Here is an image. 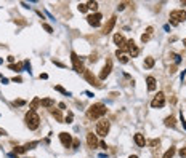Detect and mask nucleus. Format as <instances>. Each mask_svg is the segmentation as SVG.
Masks as SVG:
<instances>
[{"instance_id":"nucleus-1","label":"nucleus","mask_w":186,"mask_h":158,"mask_svg":"<svg viewBox=\"0 0 186 158\" xmlns=\"http://www.w3.org/2000/svg\"><path fill=\"white\" fill-rule=\"evenodd\" d=\"M106 105L104 104H93L91 107L87 110V117L90 120H96V118H101L104 113H106Z\"/></svg>"},{"instance_id":"nucleus-2","label":"nucleus","mask_w":186,"mask_h":158,"mask_svg":"<svg viewBox=\"0 0 186 158\" xmlns=\"http://www.w3.org/2000/svg\"><path fill=\"white\" fill-rule=\"evenodd\" d=\"M26 125H28L29 129H37L39 125H40V117L37 115L35 110H29L26 113Z\"/></svg>"},{"instance_id":"nucleus-3","label":"nucleus","mask_w":186,"mask_h":158,"mask_svg":"<svg viewBox=\"0 0 186 158\" xmlns=\"http://www.w3.org/2000/svg\"><path fill=\"white\" fill-rule=\"evenodd\" d=\"M109 129H111V123L108 120H104V118H101V120L96 123V134L104 137L106 134L109 133Z\"/></svg>"},{"instance_id":"nucleus-4","label":"nucleus","mask_w":186,"mask_h":158,"mask_svg":"<svg viewBox=\"0 0 186 158\" xmlns=\"http://www.w3.org/2000/svg\"><path fill=\"white\" fill-rule=\"evenodd\" d=\"M183 21H186V13L183 11V10H173L170 13V22L172 24H178V22H183Z\"/></svg>"},{"instance_id":"nucleus-5","label":"nucleus","mask_w":186,"mask_h":158,"mask_svg":"<svg viewBox=\"0 0 186 158\" xmlns=\"http://www.w3.org/2000/svg\"><path fill=\"white\" fill-rule=\"evenodd\" d=\"M124 50H127L128 56H132V58H137V56H138V53H140V50H138V46L135 45V42H133V40H127V43H125V48H124Z\"/></svg>"},{"instance_id":"nucleus-6","label":"nucleus","mask_w":186,"mask_h":158,"mask_svg":"<svg viewBox=\"0 0 186 158\" xmlns=\"http://www.w3.org/2000/svg\"><path fill=\"white\" fill-rule=\"evenodd\" d=\"M151 105H152V109H161V107H164V105H165V96H164V93H161V91H159L157 96L152 99Z\"/></svg>"},{"instance_id":"nucleus-7","label":"nucleus","mask_w":186,"mask_h":158,"mask_svg":"<svg viewBox=\"0 0 186 158\" xmlns=\"http://www.w3.org/2000/svg\"><path fill=\"white\" fill-rule=\"evenodd\" d=\"M101 15L100 13H95V15H90V16H87V21H88V24L90 26H93V27H98V26L101 24Z\"/></svg>"},{"instance_id":"nucleus-8","label":"nucleus","mask_w":186,"mask_h":158,"mask_svg":"<svg viewBox=\"0 0 186 158\" xmlns=\"http://www.w3.org/2000/svg\"><path fill=\"white\" fill-rule=\"evenodd\" d=\"M71 59H72L74 70H77V72H84V65H82V62H80V61H79V58H77L75 53H71Z\"/></svg>"},{"instance_id":"nucleus-9","label":"nucleus","mask_w":186,"mask_h":158,"mask_svg":"<svg viewBox=\"0 0 186 158\" xmlns=\"http://www.w3.org/2000/svg\"><path fill=\"white\" fill-rule=\"evenodd\" d=\"M59 141L64 147H71V144H72V137L69 133H59Z\"/></svg>"},{"instance_id":"nucleus-10","label":"nucleus","mask_w":186,"mask_h":158,"mask_svg":"<svg viewBox=\"0 0 186 158\" xmlns=\"http://www.w3.org/2000/svg\"><path fill=\"white\" fill-rule=\"evenodd\" d=\"M114 43L119 46V50H124V48H125L127 40L124 38V35H122V34H116V35H114Z\"/></svg>"},{"instance_id":"nucleus-11","label":"nucleus","mask_w":186,"mask_h":158,"mask_svg":"<svg viewBox=\"0 0 186 158\" xmlns=\"http://www.w3.org/2000/svg\"><path fill=\"white\" fill-rule=\"evenodd\" d=\"M111 69H112V62H111V61H108V62L104 64V67H103L101 74H100V78H101V80H104V78L111 74Z\"/></svg>"},{"instance_id":"nucleus-12","label":"nucleus","mask_w":186,"mask_h":158,"mask_svg":"<svg viewBox=\"0 0 186 158\" xmlns=\"http://www.w3.org/2000/svg\"><path fill=\"white\" fill-rule=\"evenodd\" d=\"M87 144H88V147H91V149H96L98 147V139H96V136L93 134V133H88L87 134Z\"/></svg>"},{"instance_id":"nucleus-13","label":"nucleus","mask_w":186,"mask_h":158,"mask_svg":"<svg viewBox=\"0 0 186 158\" xmlns=\"http://www.w3.org/2000/svg\"><path fill=\"white\" fill-rule=\"evenodd\" d=\"M114 26H116V16H112L109 21H108V24H106L104 26V29H103V34H106V35H108L111 31H112V27H114Z\"/></svg>"},{"instance_id":"nucleus-14","label":"nucleus","mask_w":186,"mask_h":158,"mask_svg":"<svg viewBox=\"0 0 186 158\" xmlns=\"http://www.w3.org/2000/svg\"><path fill=\"white\" fill-rule=\"evenodd\" d=\"M85 78L88 80V83H90V85H95V86H98V85H100V83H98V80L95 78V75H93L90 70H85Z\"/></svg>"},{"instance_id":"nucleus-15","label":"nucleus","mask_w":186,"mask_h":158,"mask_svg":"<svg viewBox=\"0 0 186 158\" xmlns=\"http://www.w3.org/2000/svg\"><path fill=\"white\" fill-rule=\"evenodd\" d=\"M146 83H148V89L149 91L156 89V78L154 77H148V78H146Z\"/></svg>"},{"instance_id":"nucleus-16","label":"nucleus","mask_w":186,"mask_h":158,"mask_svg":"<svg viewBox=\"0 0 186 158\" xmlns=\"http://www.w3.org/2000/svg\"><path fill=\"white\" fill-rule=\"evenodd\" d=\"M116 55H117L119 61H121L122 64H127V62H128V55H124V53H122L121 50H117V53H116Z\"/></svg>"},{"instance_id":"nucleus-17","label":"nucleus","mask_w":186,"mask_h":158,"mask_svg":"<svg viewBox=\"0 0 186 158\" xmlns=\"http://www.w3.org/2000/svg\"><path fill=\"white\" fill-rule=\"evenodd\" d=\"M135 142H137L138 147H144L146 146V141H144L143 134H135Z\"/></svg>"},{"instance_id":"nucleus-18","label":"nucleus","mask_w":186,"mask_h":158,"mask_svg":"<svg viewBox=\"0 0 186 158\" xmlns=\"http://www.w3.org/2000/svg\"><path fill=\"white\" fill-rule=\"evenodd\" d=\"M151 34H152V27H148V29H146V34L141 35V42H143V43L148 42L149 38H151Z\"/></svg>"},{"instance_id":"nucleus-19","label":"nucleus","mask_w":186,"mask_h":158,"mask_svg":"<svg viewBox=\"0 0 186 158\" xmlns=\"http://www.w3.org/2000/svg\"><path fill=\"white\" fill-rule=\"evenodd\" d=\"M40 104L44 105V107H53V105H55V101L50 99V98H45V99L40 101Z\"/></svg>"},{"instance_id":"nucleus-20","label":"nucleus","mask_w":186,"mask_h":158,"mask_svg":"<svg viewBox=\"0 0 186 158\" xmlns=\"http://www.w3.org/2000/svg\"><path fill=\"white\" fill-rule=\"evenodd\" d=\"M175 125H177V122H175V118L173 117H167L165 118V126H170V128H175Z\"/></svg>"},{"instance_id":"nucleus-21","label":"nucleus","mask_w":186,"mask_h":158,"mask_svg":"<svg viewBox=\"0 0 186 158\" xmlns=\"http://www.w3.org/2000/svg\"><path fill=\"white\" fill-rule=\"evenodd\" d=\"M173 155H175V147H170V149L164 153L162 158H173Z\"/></svg>"},{"instance_id":"nucleus-22","label":"nucleus","mask_w":186,"mask_h":158,"mask_svg":"<svg viewBox=\"0 0 186 158\" xmlns=\"http://www.w3.org/2000/svg\"><path fill=\"white\" fill-rule=\"evenodd\" d=\"M152 65H154V58H146V59H144V67L151 69Z\"/></svg>"},{"instance_id":"nucleus-23","label":"nucleus","mask_w":186,"mask_h":158,"mask_svg":"<svg viewBox=\"0 0 186 158\" xmlns=\"http://www.w3.org/2000/svg\"><path fill=\"white\" fill-rule=\"evenodd\" d=\"M51 115L55 117L58 122H63V117H61V112H59V110H55V109H53V110H51Z\"/></svg>"},{"instance_id":"nucleus-24","label":"nucleus","mask_w":186,"mask_h":158,"mask_svg":"<svg viewBox=\"0 0 186 158\" xmlns=\"http://www.w3.org/2000/svg\"><path fill=\"white\" fill-rule=\"evenodd\" d=\"M87 7H88V10H91V11H96V10H98V2H88Z\"/></svg>"},{"instance_id":"nucleus-25","label":"nucleus","mask_w":186,"mask_h":158,"mask_svg":"<svg viewBox=\"0 0 186 158\" xmlns=\"http://www.w3.org/2000/svg\"><path fill=\"white\" fill-rule=\"evenodd\" d=\"M55 89H56V91H59V93H61V94H64V96H69L68 91H66L63 86H59V85H56V86H55Z\"/></svg>"},{"instance_id":"nucleus-26","label":"nucleus","mask_w":186,"mask_h":158,"mask_svg":"<svg viewBox=\"0 0 186 158\" xmlns=\"http://www.w3.org/2000/svg\"><path fill=\"white\" fill-rule=\"evenodd\" d=\"M39 104H40V99H39V98H35V99L31 102V110H35V107H37Z\"/></svg>"},{"instance_id":"nucleus-27","label":"nucleus","mask_w":186,"mask_h":158,"mask_svg":"<svg viewBox=\"0 0 186 158\" xmlns=\"http://www.w3.org/2000/svg\"><path fill=\"white\" fill-rule=\"evenodd\" d=\"M79 11H80V13H85L87 10H88V7H87V3H79Z\"/></svg>"},{"instance_id":"nucleus-28","label":"nucleus","mask_w":186,"mask_h":158,"mask_svg":"<svg viewBox=\"0 0 186 158\" xmlns=\"http://www.w3.org/2000/svg\"><path fill=\"white\" fill-rule=\"evenodd\" d=\"M21 67H23V64H16V65L11 64L10 65V69H13V70H21Z\"/></svg>"},{"instance_id":"nucleus-29","label":"nucleus","mask_w":186,"mask_h":158,"mask_svg":"<svg viewBox=\"0 0 186 158\" xmlns=\"http://www.w3.org/2000/svg\"><path fill=\"white\" fill-rule=\"evenodd\" d=\"M42 27H44V29H45V31H47V32H50V34H51V32H53V29H51V26H48V24H45V22H44V24H42Z\"/></svg>"},{"instance_id":"nucleus-30","label":"nucleus","mask_w":186,"mask_h":158,"mask_svg":"<svg viewBox=\"0 0 186 158\" xmlns=\"http://www.w3.org/2000/svg\"><path fill=\"white\" fill-rule=\"evenodd\" d=\"M15 152H16V153H24L26 149H24V146H21V147H15Z\"/></svg>"},{"instance_id":"nucleus-31","label":"nucleus","mask_w":186,"mask_h":158,"mask_svg":"<svg viewBox=\"0 0 186 158\" xmlns=\"http://www.w3.org/2000/svg\"><path fill=\"white\" fill-rule=\"evenodd\" d=\"M66 123H72V113L71 112L68 113V117H66Z\"/></svg>"},{"instance_id":"nucleus-32","label":"nucleus","mask_w":186,"mask_h":158,"mask_svg":"<svg viewBox=\"0 0 186 158\" xmlns=\"http://www.w3.org/2000/svg\"><path fill=\"white\" fill-rule=\"evenodd\" d=\"M180 156H181V158H186V149H181V150H180Z\"/></svg>"},{"instance_id":"nucleus-33","label":"nucleus","mask_w":186,"mask_h":158,"mask_svg":"<svg viewBox=\"0 0 186 158\" xmlns=\"http://www.w3.org/2000/svg\"><path fill=\"white\" fill-rule=\"evenodd\" d=\"M181 125H183V128L186 129V120H184V118H183V115H181Z\"/></svg>"},{"instance_id":"nucleus-34","label":"nucleus","mask_w":186,"mask_h":158,"mask_svg":"<svg viewBox=\"0 0 186 158\" xmlns=\"http://www.w3.org/2000/svg\"><path fill=\"white\" fill-rule=\"evenodd\" d=\"M15 104H16V105H24V101H23V99H19V101H16Z\"/></svg>"},{"instance_id":"nucleus-35","label":"nucleus","mask_w":186,"mask_h":158,"mask_svg":"<svg viewBox=\"0 0 186 158\" xmlns=\"http://www.w3.org/2000/svg\"><path fill=\"white\" fill-rule=\"evenodd\" d=\"M117 8H119V10H124V8H125V3H121V5H119Z\"/></svg>"},{"instance_id":"nucleus-36","label":"nucleus","mask_w":186,"mask_h":158,"mask_svg":"<svg viewBox=\"0 0 186 158\" xmlns=\"http://www.w3.org/2000/svg\"><path fill=\"white\" fill-rule=\"evenodd\" d=\"M128 158H138L137 155H132V156H128Z\"/></svg>"},{"instance_id":"nucleus-37","label":"nucleus","mask_w":186,"mask_h":158,"mask_svg":"<svg viewBox=\"0 0 186 158\" xmlns=\"http://www.w3.org/2000/svg\"><path fill=\"white\" fill-rule=\"evenodd\" d=\"M183 45H184V46H186V38H184V40H183Z\"/></svg>"},{"instance_id":"nucleus-38","label":"nucleus","mask_w":186,"mask_h":158,"mask_svg":"<svg viewBox=\"0 0 186 158\" xmlns=\"http://www.w3.org/2000/svg\"><path fill=\"white\" fill-rule=\"evenodd\" d=\"M183 5H186V2H183Z\"/></svg>"}]
</instances>
